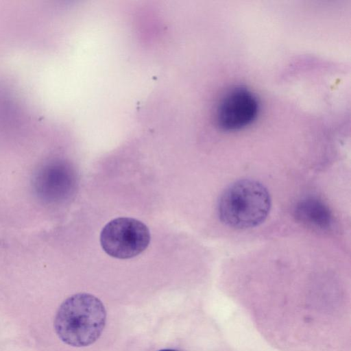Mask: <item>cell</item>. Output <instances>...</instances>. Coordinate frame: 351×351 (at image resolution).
I'll use <instances>...</instances> for the list:
<instances>
[{"instance_id":"1","label":"cell","mask_w":351,"mask_h":351,"mask_svg":"<svg viewBox=\"0 0 351 351\" xmlns=\"http://www.w3.org/2000/svg\"><path fill=\"white\" fill-rule=\"evenodd\" d=\"M106 311L97 297L85 293L73 295L59 306L54 329L64 343L75 347L89 346L101 335Z\"/></svg>"},{"instance_id":"2","label":"cell","mask_w":351,"mask_h":351,"mask_svg":"<svg viewBox=\"0 0 351 351\" xmlns=\"http://www.w3.org/2000/svg\"><path fill=\"white\" fill-rule=\"evenodd\" d=\"M271 208L267 188L261 182L243 179L229 185L221 193L217 204L220 220L236 229H247L262 223Z\"/></svg>"},{"instance_id":"3","label":"cell","mask_w":351,"mask_h":351,"mask_svg":"<svg viewBox=\"0 0 351 351\" xmlns=\"http://www.w3.org/2000/svg\"><path fill=\"white\" fill-rule=\"evenodd\" d=\"M150 241L148 228L130 217H119L108 222L100 234L104 252L114 258L127 259L143 252Z\"/></svg>"},{"instance_id":"4","label":"cell","mask_w":351,"mask_h":351,"mask_svg":"<svg viewBox=\"0 0 351 351\" xmlns=\"http://www.w3.org/2000/svg\"><path fill=\"white\" fill-rule=\"evenodd\" d=\"M259 112L256 96L243 86L229 89L221 97L217 108V125L225 131L239 130L251 125Z\"/></svg>"},{"instance_id":"5","label":"cell","mask_w":351,"mask_h":351,"mask_svg":"<svg viewBox=\"0 0 351 351\" xmlns=\"http://www.w3.org/2000/svg\"><path fill=\"white\" fill-rule=\"evenodd\" d=\"M294 213L299 221L309 227L326 230L332 226L330 210L322 200L316 197H306L298 202Z\"/></svg>"},{"instance_id":"6","label":"cell","mask_w":351,"mask_h":351,"mask_svg":"<svg viewBox=\"0 0 351 351\" xmlns=\"http://www.w3.org/2000/svg\"><path fill=\"white\" fill-rule=\"evenodd\" d=\"M159 351H177V350H171V349H164V350H159Z\"/></svg>"}]
</instances>
